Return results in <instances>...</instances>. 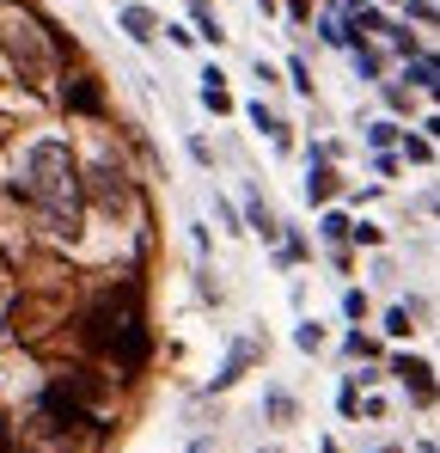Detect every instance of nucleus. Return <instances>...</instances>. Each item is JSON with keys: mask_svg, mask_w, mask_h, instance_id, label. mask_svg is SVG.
I'll use <instances>...</instances> for the list:
<instances>
[{"mask_svg": "<svg viewBox=\"0 0 440 453\" xmlns=\"http://www.w3.org/2000/svg\"><path fill=\"white\" fill-rule=\"evenodd\" d=\"M25 178H31L25 190L43 209L49 233H73L80 226V165H73L68 142H37L25 159Z\"/></svg>", "mask_w": 440, "mask_h": 453, "instance_id": "f257e3e1", "label": "nucleus"}, {"mask_svg": "<svg viewBox=\"0 0 440 453\" xmlns=\"http://www.w3.org/2000/svg\"><path fill=\"white\" fill-rule=\"evenodd\" d=\"M98 435H104L98 417H86L68 392H49L43 411L19 429V453H98Z\"/></svg>", "mask_w": 440, "mask_h": 453, "instance_id": "f03ea898", "label": "nucleus"}, {"mask_svg": "<svg viewBox=\"0 0 440 453\" xmlns=\"http://www.w3.org/2000/svg\"><path fill=\"white\" fill-rule=\"evenodd\" d=\"M92 343L117 362V374H135L147 362V325H141V295L135 288L98 301V312H92Z\"/></svg>", "mask_w": 440, "mask_h": 453, "instance_id": "7ed1b4c3", "label": "nucleus"}, {"mask_svg": "<svg viewBox=\"0 0 440 453\" xmlns=\"http://www.w3.org/2000/svg\"><path fill=\"white\" fill-rule=\"evenodd\" d=\"M0 43H6V56L19 62V74L31 80V86H43V80H49L56 56H49V43H43V25H37L31 12H19V6H0Z\"/></svg>", "mask_w": 440, "mask_h": 453, "instance_id": "20e7f679", "label": "nucleus"}, {"mask_svg": "<svg viewBox=\"0 0 440 453\" xmlns=\"http://www.w3.org/2000/svg\"><path fill=\"white\" fill-rule=\"evenodd\" d=\"M92 196H98L104 209H117V203L129 196V178H123V165H110V159H98V165H92Z\"/></svg>", "mask_w": 440, "mask_h": 453, "instance_id": "39448f33", "label": "nucleus"}, {"mask_svg": "<svg viewBox=\"0 0 440 453\" xmlns=\"http://www.w3.org/2000/svg\"><path fill=\"white\" fill-rule=\"evenodd\" d=\"M398 374H404V386H410V398H416V404H435V368H429V362H422V356H398Z\"/></svg>", "mask_w": 440, "mask_h": 453, "instance_id": "423d86ee", "label": "nucleus"}, {"mask_svg": "<svg viewBox=\"0 0 440 453\" xmlns=\"http://www.w3.org/2000/svg\"><path fill=\"white\" fill-rule=\"evenodd\" d=\"M123 31H129L135 43H153V37H159V12H147V6H123Z\"/></svg>", "mask_w": 440, "mask_h": 453, "instance_id": "0eeeda50", "label": "nucleus"}, {"mask_svg": "<svg viewBox=\"0 0 440 453\" xmlns=\"http://www.w3.org/2000/svg\"><path fill=\"white\" fill-rule=\"evenodd\" d=\"M330 190H337V172H330V165L318 159V165H312V178H306V196H312V203H324Z\"/></svg>", "mask_w": 440, "mask_h": 453, "instance_id": "6e6552de", "label": "nucleus"}, {"mask_svg": "<svg viewBox=\"0 0 440 453\" xmlns=\"http://www.w3.org/2000/svg\"><path fill=\"white\" fill-rule=\"evenodd\" d=\"M209 86H202V104H209V111H232V92H226V86H220V68H209Z\"/></svg>", "mask_w": 440, "mask_h": 453, "instance_id": "1a4fd4ad", "label": "nucleus"}, {"mask_svg": "<svg viewBox=\"0 0 440 453\" xmlns=\"http://www.w3.org/2000/svg\"><path fill=\"white\" fill-rule=\"evenodd\" d=\"M245 362H251V343H232V356H226V368L215 374V386H232V380L245 374Z\"/></svg>", "mask_w": 440, "mask_h": 453, "instance_id": "9d476101", "label": "nucleus"}, {"mask_svg": "<svg viewBox=\"0 0 440 453\" xmlns=\"http://www.w3.org/2000/svg\"><path fill=\"white\" fill-rule=\"evenodd\" d=\"M68 104H73V111H98V86H86V80H80V86L68 92Z\"/></svg>", "mask_w": 440, "mask_h": 453, "instance_id": "9b49d317", "label": "nucleus"}, {"mask_svg": "<svg viewBox=\"0 0 440 453\" xmlns=\"http://www.w3.org/2000/svg\"><path fill=\"white\" fill-rule=\"evenodd\" d=\"M293 343L312 356V349H324V331H318V325H300V331H293Z\"/></svg>", "mask_w": 440, "mask_h": 453, "instance_id": "f8f14e48", "label": "nucleus"}, {"mask_svg": "<svg viewBox=\"0 0 440 453\" xmlns=\"http://www.w3.org/2000/svg\"><path fill=\"white\" fill-rule=\"evenodd\" d=\"M251 226H257V233H263V239H276V215H269V209H263V203H251Z\"/></svg>", "mask_w": 440, "mask_h": 453, "instance_id": "ddd939ff", "label": "nucleus"}, {"mask_svg": "<svg viewBox=\"0 0 440 453\" xmlns=\"http://www.w3.org/2000/svg\"><path fill=\"white\" fill-rule=\"evenodd\" d=\"M269 417H276V423H288V417H293V398H288V392H269Z\"/></svg>", "mask_w": 440, "mask_h": 453, "instance_id": "4468645a", "label": "nucleus"}, {"mask_svg": "<svg viewBox=\"0 0 440 453\" xmlns=\"http://www.w3.org/2000/svg\"><path fill=\"white\" fill-rule=\"evenodd\" d=\"M318 233H324V239H343V233H349V215H324Z\"/></svg>", "mask_w": 440, "mask_h": 453, "instance_id": "2eb2a0df", "label": "nucleus"}, {"mask_svg": "<svg viewBox=\"0 0 440 453\" xmlns=\"http://www.w3.org/2000/svg\"><path fill=\"white\" fill-rule=\"evenodd\" d=\"M385 331H391V337H404V331H410V312H404V306H391V312H385Z\"/></svg>", "mask_w": 440, "mask_h": 453, "instance_id": "dca6fc26", "label": "nucleus"}, {"mask_svg": "<svg viewBox=\"0 0 440 453\" xmlns=\"http://www.w3.org/2000/svg\"><path fill=\"white\" fill-rule=\"evenodd\" d=\"M343 312H349V319H367V295H361V288L343 295Z\"/></svg>", "mask_w": 440, "mask_h": 453, "instance_id": "f3484780", "label": "nucleus"}, {"mask_svg": "<svg viewBox=\"0 0 440 453\" xmlns=\"http://www.w3.org/2000/svg\"><path fill=\"white\" fill-rule=\"evenodd\" d=\"M190 453H215V441H196V448H190Z\"/></svg>", "mask_w": 440, "mask_h": 453, "instance_id": "a211bd4d", "label": "nucleus"}, {"mask_svg": "<svg viewBox=\"0 0 440 453\" xmlns=\"http://www.w3.org/2000/svg\"><path fill=\"white\" fill-rule=\"evenodd\" d=\"M429 135H435V142H440V117H435V123H429Z\"/></svg>", "mask_w": 440, "mask_h": 453, "instance_id": "6ab92c4d", "label": "nucleus"}, {"mask_svg": "<svg viewBox=\"0 0 440 453\" xmlns=\"http://www.w3.org/2000/svg\"><path fill=\"white\" fill-rule=\"evenodd\" d=\"M257 6H263V12H276V0H257Z\"/></svg>", "mask_w": 440, "mask_h": 453, "instance_id": "aec40b11", "label": "nucleus"}, {"mask_svg": "<svg viewBox=\"0 0 440 453\" xmlns=\"http://www.w3.org/2000/svg\"><path fill=\"white\" fill-rule=\"evenodd\" d=\"M0 448H6V417H0Z\"/></svg>", "mask_w": 440, "mask_h": 453, "instance_id": "412c9836", "label": "nucleus"}, {"mask_svg": "<svg viewBox=\"0 0 440 453\" xmlns=\"http://www.w3.org/2000/svg\"><path fill=\"white\" fill-rule=\"evenodd\" d=\"M379 453H398V448H379Z\"/></svg>", "mask_w": 440, "mask_h": 453, "instance_id": "4be33fe9", "label": "nucleus"}, {"mask_svg": "<svg viewBox=\"0 0 440 453\" xmlns=\"http://www.w3.org/2000/svg\"><path fill=\"white\" fill-rule=\"evenodd\" d=\"M429 453H440V448H429Z\"/></svg>", "mask_w": 440, "mask_h": 453, "instance_id": "5701e85b", "label": "nucleus"}]
</instances>
